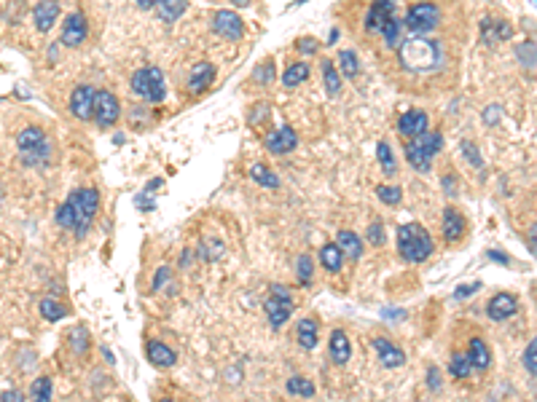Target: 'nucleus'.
I'll list each match as a JSON object with an SVG mask.
<instances>
[{"label": "nucleus", "mask_w": 537, "mask_h": 402, "mask_svg": "<svg viewBox=\"0 0 537 402\" xmlns=\"http://www.w3.org/2000/svg\"><path fill=\"white\" fill-rule=\"evenodd\" d=\"M296 274H298V282L304 284H312V276H314V260L309 257V255H301L298 257V263H296Z\"/></svg>", "instance_id": "nucleus-38"}, {"label": "nucleus", "mask_w": 537, "mask_h": 402, "mask_svg": "<svg viewBox=\"0 0 537 402\" xmlns=\"http://www.w3.org/2000/svg\"><path fill=\"white\" fill-rule=\"evenodd\" d=\"M468 359H470V365H473V370H489L491 365V354H489V346L486 341H481V338H473L470 346H468Z\"/></svg>", "instance_id": "nucleus-24"}, {"label": "nucleus", "mask_w": 537, "mask_h": 402, "mask_svg": "<svg viewBox=\"0 0 537 402\" xmlns=\"http://www.w3.org/2000/svg\"><path fill=\"white\" fill-rule=\"evenodd\" d=\"M86 35H89V22H86V16L76 11V14H67L65 19V25H62V46H67V48H76L86 41Z\"/></svg>", "instance_id": "nucleus-11"}, {"label": "nucleus", "mask_w": 537, "mask_h": 402, "mask_svg": "<svg viewBox=\"0 0 537 402\" xmlns=\"http://www.w3.org/2000/svg\"><path fill=\"white\" fill-rule=\"evenodd\" d=\"M526 244H529V250L537 255V223L529 228V234H526Z\"/></svg>", "instance_id": "nucleus-49"}, {"label": "nucleus", "mask_w": 537, "mask_h": 402, "mask_svg": "<svg viewBox=\"0 0 537 402\" xmlns=\"http://www.w3.org/2000/svg\"><path fill=\"white\" fill-rule=\"evenodd\" d=\"M263 309L269 314V325L274 330H279L293 314V293L282 284H272V293L263 303Z\"/></svg>", "instance_id": "nucleus-7"}, {"label": "nucleus", "mask_w": 537, "mask_h": 402, "mask_svg": "<svg viewBox=\"0 0 537 402\" xmlns=\"http://www.w3.org/2000/svg\"><path fill=\"white\" fill-rule=\"evenodd\" d=\"M70 341H73V349H76L78 354H86V349H89V333L84 325H76V330L70 333Z\"/></svg>", "instance_id": "nucleus-40"}, {"label": "nucleus", "mask_w": 537, "mask_h": 402, "mask_svg": "<svg viewBox=\"0 0 537 402\" xmlns=\"http://www.w3.org/2000/svg\"><path fill=\"white\" fill-rule=\"evenodd\" d=\"M121 116V105H119V97L113 91L100 89L97 97H94V119L100 126H113Z\"/></svg>", "instance_id": "nucleus-9"}, {"label": "nucleus", "mask_w": 537, "mask_h": 402, "mask_svg": "<svg viewBox=\"0 0 537 402\" xmlns=\"http://www.w3.org/2000/svg\"><path fill=\"white\" fill-rule=\"evenodd\" d=\"M376 196L382 199V204H387V207H395V204H400V188L398 185H384V182H379L376 185Z\"/></svg>", "instance_id": "nucleus-39"}, {"label": "nucleus", "mask_w": 537, "mask_h": 402, "mask_svg": "<svg viewBox=\"0 0 537 402\" xmlns=\"http://www.w3.org/2000/svg\"><path fill=\"white\" fill-rule=\"evenodd\" d=\"M400 25H403V22H400L398 16H395V19H392V22H390V25H387V27H384V30H382L384 41H387V43L392 46V48H398V41H400Z\"/></svg>", "instance_id": "nucleus-42"}, {"label": "nucleus", "mask_w": 537, "mask_h": 402, "mask_svg": "<svg viewBox=\"0 0 537 402\" xmlns=\"http://www.w3.org/2000/svg\"><path fill=\"white\" fill-rule=\"evenodd\" d=\"M57 16H60V6L57 3H38L35 8H32V19H35V27L41 32H48L54 27V22H57Z\"/></svg>", "instance_id": "nucleus-21"}, {"label": "nucleus", "mask_w": 537, "mask_h": 402, "mask_svg": "<svg viewBox=\"0 0 537 402\" xmlns=\"http://www.w3.org/2000/svg\"><path fill=\"white\" fill-rule=\"evenodd\" d=\"M510 25L508 22H491V19H486V22H481V35L489 41V43H497V41H503V38H510Z\"/></svg>", "instance_id": "nucleus-27"}, {"label": "nucleus", "mask_w": 537, "mask_h": 402, "mask_svg": "<svg viewBox=\"0 0 537 402\" xmlns=\"http://www.w3.org/2000/svg\"><path fill=\"white\" fill-rule=\"evenodd\" d=\"M427 123H430V119H427V113L425 110H406L403 116L398 119V129H400V134H406V137H419V134H425L427 132Z\"/></svg>", "instance_id": "nucleus-17"}, {"label": "nucleus", "mask_w": 537, "mask_h": 402, "mask_svg": "<svg viewBox=\"0 0 537 402\" xmlns=\"http://www.w3.org/2000/svg\"><path fill=\"white\" fill-rule=\"evenodd\" d=\"M296 145H298V134L293 132L291 126H279V129H274V132L266 137V148H269V153H274V156H285V153H291Z\"/></svg>", "instance_id": "nucleus-16"}, {"label": "nucleus", "mask_w": 537, "mask_h": 402, "mask_svg": "<svg viewBox=\"0 0 537 402\" xmlns=\"http://www.w3.org/2000/svg\"><path fill=\"white\" fill-rule=\"evenodd\" d=\"M398 253L409 263H422L432 255V239L419 223H406L398 228Z\"/></svg>", "instance_id": "nucleus-3"}, {"label": "nucleus", "mask_w": 537, "mask_h": 402, "mask_svg": "<svg viewBox=\"0 0 537 402\" xmlns=\"http://www.w3.org/2000/svg\"><path fill=\"white\" fill-rule=\"evenodd\" d=\"M400 62L411 73H432L444 65V48L438 41L411 35L409 41L400 43Z\"/></svg>", "instance_id": "nucleus-2"}, {"label": "nucleus", "mask_w": 537, "mask_h": 402, "mask_svg": "<svg viewBox=\"0 0 537 402\" xmlns=\"http://www.w3.org/2000/svg\"><path fill=\"white\" fill-rule=\"evenodd\" d=\"M322 81H325V89L331 97H336L338 91H341V73H338L336 67H333V62H322Z\"/></svg>", "instance_id": "nucleus-34"}, {"label": "nucleus", "mask_w": 537, "mask_h": 402, "mask_svg": "<svg viewBox=\"0 0 537 402\" xmlns=\"http://www.w3.org/2000/svg\"><path fill=\"white\" fill-rule=\"evenodd\" d=\"M486 255H489L491 260H497V263H503V266H508V263H510V257H508V255H503V253H497V250H489V253H486Z\"/></svg>", "instance_id": "nucleus-51"}, {"label": "nucleus", "mask_w": 537, "mask_h": 402, "mask_svg": "<svg viewBox=\"0 0 537 402\" xmlns=\"http://www.w3.org/2000/svg\"><path fill=\"white\" fill-rule=\"evenodd\" d=\"M145 357H148V362H151L154 368H172V365L178 362V354L161 341L145 343Z\"/></svg>", "instance_id": "nucleus-19"}, {"label": "nucleus", "mask_w": 537, "mask_h": 402, "mask_svg": "<svg viewBox=\"0 0 537 402\" xmlns=\"http://www.w3.org/2000/svg\"><path fill=\"white\" fill-rule=\"evenodd\" d=\"M94 97H97V91H94L89 83L76 86L73 94H70V113L81 121L94 119Z\"/></svg>", "instance_id": "nucleus-12"}, {"label": "nucleus", "mask_w": 537, "mask_h": 402, "mask_svg": "<svg viewBox=\"0 0 537 402\" xmlns=\"http://www.w3.org/2000/svg\"><path fill=\"white\" fill-rule=\"evenodd\" d=\"M449 370H451L454 378H468V375L473 373V365H470L468 354H451V359H449Z\"/></svg>", "instance_id": "nucleus-36"}, {"label": "nucleus", "mask_w": 537, "mask_h": 402, "mask_svg": "<svg viewBox=\"0 0 537 402\" xmlns=\"http://www.w3.org/2000/svg\"><path fill=\"white\" fill-rule=\"evenodd\" d=\"M524 368H526V373L529 375H535L537 378V335L529 341V346H526V351H524Z\"/></svg>", "instance_id": "nucleus-41"}, {"label": "nucleus", "mask_w": 537, "mask_h": 402, "mask_svg": "<svg viewBox=\"0 0 537 402\" xmlns=\"http://www.w3.org/2000/svg\"><path fill=\"white\" fill-rule=\"evenodd\" d=\"M369 241L371 244H376V247H382L384 244V225L382 223H371L369 225Z\"/></svg>", "instance_id": "nucleus-44"}, {"label": "nucleus", "mask_w": 537, "mask_h": 402, "mask_svg": "<svg viewBox=\"0 0 537 402\" xmlns=\"http://www.w3.org/2000/svg\"><path fill=\"white\" fill-rule=\"evenodd\" d=\"M427 387L432 391H438L441 389V375H438V368H430L427 370Z\"/></svg>", "instance_id": "nucleus-46"}, {"label": "nucleus", "mask_w": 537, "mask_h": 402, "mask_svg": "<svg viewBox=\"0 0 537 402\" xmlns=\"http://www.w3.org/2000/svg\"><path fill=\"white\" fill-rule=\"evenodd\" d=\"M213 81H215V65H210V62H199V65H194V67H191V75H188V89L194 91V94H199V91L207 89Z\"/></svg>", "instance_id": "nucleus-20"}, {"label": "nucleus", "mask_w": 537, "mask_h": 402, "mask_svg": "<svg viewBox=\"0 0 537 402\" xmlns=\"http://www.w3.org/2000/svg\"><path fill=\"white\" fill-rule=\"evenodd\" d=\"M441 148H444L441 132H425L406 142V159H409V164L414 166V169L427 172L430 166H432L435 153H441Z\"/></svg>", "instance_id": "nucleus-6"}, {"label": "nucleus", "mask_w": 537, "mask_h": 402, "mask_svg": "<svg viewBox=\"0 0 537 402\" xmlns=\"http://www.w3.org/2000/svg\"><path fill=\"white\" fill-rule=\"evenodd\" d=\"M16 148H19V156L27 166H44L51 161V142H48L46 132L38 126L22 129L16 137Z\"/></svg>", "instance_id": "nucleus-4"}, {"label": "nucleus", "mask_w": 537, "mask_h": 402, "mask_svg": "<svg viewBox=\"0 0 537 402\" xmlns=\"http://www.w3.org/2000/svg\"><path fill=\"white\" fill-rule=\"evenodd\" d=\"M0 196H3V191H0Z\"/></svg>", "instance_id": "nucleus-54"}, {"label": "nucleus", "mask_w": 537, "mask_h": 402, "mask_svg": "<svg viewBox=\"0 0 537 402\" xmlns=\"http://www.w3.org/2000/svg\"><path fill=\"white\" fill-rule=\"evenodd\" d=\"M338 73L347 75V78H354V75L360 73V62L354 57V51H350V48L338 51Z\"/></svg>", "instance_id": "nucleus-35"}, {"label": "nucleus", "mask_w": 537, "mask_h": 402, "mask_svg": "<svg viewBox=\"0 0 537 402\" xmlns=\"http://www.w3.org/2000/svg\"><path fill=\"white\" fill-rule=\"evenodd\" d=\"M129 86H132V94H138L140 100H145V102H161L167 97L164 73L154 65L135 70L132 78H129Z\"/></svg>", "instance_id": "nucleus-5"}, {"label": "nucleus", "mask_w": 537, "mask_h": 402, "mask_svg": "<svg viewBox=\"0 0 537 402\" xmlns=\"http://www.w3.org/2000/svg\"><path fill=\"white\" fill-rule=\"evenodd\" d=\"M307 78H309V65L307 62H293L291 67L285 70V75H282V83H285L288 89H293V86L304 83Z\"/></svg>", "instance_id": "nucleus-31"}, {"label": "nucleus", "mask_w": 537, "mask_h": 402, "mask_svg": "<svg viewBox=\"0 0 537 402\" xmlns=\"http://www.w3.org/2000/svg\"><path fill=\"white\" fill-rule=\"evenodd\" d=\"M185 6L183 0H159L156 3V11H159V16L164 19V22H175L178 16H183L185 14Z\"/></svg>", "instance_id": "nucleus-29"}, {"label": "nucleus", "mask_w": 537, "mask_h": 402, "mask_svg": "<svg viewBox=\"0 0 537 402\" xmlns=\"http://www.w3.org/2000/svg\"><path fill=\"white\" fill-rule=\"evenodd\" d=\"M336 247L341 250V255H344V257H350V260H357V257L363 255V239L357 236L354 231H338Z\"/></svg>", "instance_id": "nucleus-23"}, {"label": "nucleus", "mask_w": 537, "mask_h": 402, "mask_svg": "<svg viewBox=\"0 0 537 402\" xmlns=\"http://www.w3.org/2000/svg\"><path fill=\"white\" fill-rule=\"evenodd\" d=\"M285 389H288V394H293V397H314V384L309 381V378H304V375H291L288 378V384H285Z\"/></svg>", "instance_id": "nucleus-28"}, {"label": "nucleus", "mask_w": 537, "mask_h": 402, "mask_svg": "<svg viewBox=\"0 0 537 402\" xmlns=\"http://www.w3.org/2000/svg\"><path fill=\"white\" fill-rule=\"evenodd\" d=\"M516 311H519V300H516V295H510V293H500V295H494V298L486 303V316L494 319V322H505V319H510Z\"/></svg>", "instance_id": "nucleus-15"}, {"label": "nucleus", "mask_w": 537, "mask_h": 402, "mask_svg": "<svg viewBox=\"0 0 537 402\" xmlns=\"http://www.w3.org/2000/svg\"><path fill=\"white\" fill-rule=\"evenodd\" d=\"M465 234V217L462 212H457L454 207L444 209V239L446 241H457Z\"/></svg>", "instance_id": "nucleus-22"}, {"label": "nucleus", "mask_w": 537, "mask_h": 402, "mask_svg": "<svg viewBox=\"0 0 537 402\" xmlns=\"http://www.w3.org/2000/svg\"><path fill=\"white\" fill-rule=\"evenodd\" d=\"M298 51H301V54H314V51H317V41H314V38H301V41H298Z\"/></svg>", "instance_id": "nucleus-45"}, {"label": "nucleus", "mask_w": 537, "mask_h": 402, "mask_svg": "<svg viewBox=\"0 0 537 402\" xmlns=\"http://www.w3.org/2000/svg\"><path fill=\"white\" fill-rule=\"evenodd\" d=\"M320 260H322V266H325V271H331V274L341 271V266H344V255H341V250H338L333 241L320 247Z\"/></svg>", "instance_id": "nucleus-26"}, {"label": "nucleus", "mask_w": 537, "mask_h": 402, "mask_svg": "<svg viewBox=\"0 0 537 402\" xmlns=\"http://www.w3.org/2000/svg\"><path fill=\"white\" fill-rule=\"evenodd\" d=\"M398 16V6L392 0H379V3H371L369 16H366V27L369 30L382 32L392 19Z\"/></svg>", "instance_id": "nucleus-14"}, {"label": "nucleus", "mask_w": 537, "mask_h": 402, "mask_svg": "<svg viewBox=\"0 0 537 402\" xmlns=\"http://www.w3.org/2000/svg\"><path fill=\"white\" fill-rule=\"evenodd\" d=\"M250 177L256 180L263 188H279V177L269 169L266 164H253L250 166Z\"/></svg>", "instance_id": "nucleus-32"}, {"label": "nucleus", "mask_w": 537, "mask_h": 402, "mask_svg": "<svg viewBox=\"0 0 537 402\" xmlns=\"http://www.w3.org/2000/svg\"><path fill=\"white\" fill-rule=\"evenodd\" d=\"M213 30L218 32V35H223L226 41H239V38L245 35V22H242V16L237 14V11L220 8V11H215L213 16Z\"/></svg>", "instance_id": "nucleus-10"}, {"label": "nucleus", "mask_w": 537, "mask_h": 402, "mask_svg": "<svg viewBox=\"0 0 537 402\" xmlns=\"http://www.w3.org/2000/svg\"><path fill=\"white\" fill-rule=\"evenodd\" d=\"M38 309H41V316H44L46 322H60V319L67 316V309H65L57 298H44L38 303Z\"/></svg>", "instance_id": "nucleus-30"}, {"label": "nucleus", "mask_w": 537, "mask_h": 402, "mask_svg": "<svg viewBox=\"0 0 537 402\" xmlns=\"http://www.w3.org/2000/svg\"><path fill=\"white\" fill-rule=\"evenodd\" d=\"M497 116H500V107H497V105H491L489 110H486V123H494Z\"/></svg>", "instance_id": "nucleus-52"}, {"label": "nucleus", "mask_w": 537, "mask_h": 402, "mask_svg": "<svg viewBox=\"0 0 537 402\" xmlns=\"http://www.w3.org/2000/svg\"><path fill=\"white\" fill-rule=\"evenodd\" d=\"M100 209V194L94 188H78L67 196L57 209V223L67 231H76L78 236L89 231L94 215Z\"/></svg>", "instance_id": "nucleus-1"}, {"label": "nucleus", "mask_w": 537, "mask_h": 402, "mask_svg": "<svg viewBox=\"0 0 537 402\" xmlns=\"http://www.w3.org/2000/svg\"><path fill=\"white\" fill-rule=\"evenodd\" d=\"M167 279H169V268H159V271H156V282H154V290H159V287H161V284L167 282Z\"/></svg>", "instance_id": "nucleus-50"}, {"label": "nucleus", "mask_w": 537, "mask_h": 402, "mask_svg": "<svg viewBox=\"0 0 537 402\" xmlns=\"http://www.w3.org/2000/svg\"><path fill=\"white\" fill-rule=\"evenodd\" d=\"M328 354L333 359V365H347V362H350V357H352V343H350V335H347L344 330H333V333H331Z\"/></svg>", "instance_id": "nucleus-18"}, {"label": "nucleus", "mask_w": 537, "mask_h": 402, "mask_svg": "<svg viewBox=\"0 0 537 402\" xmlns=\"http://www.w3.org/2000/svg\"><path fill=\"white\" fill-rule=\"evenodd\" d=\"M478 287H481L478 282L468 284V287H457V293H454V295H457V298H468V295H473V293H476Z\"/></svg>", "instance_id": "nucleus-48"}, {"label": "nucleus", "mask_w": 537, "mask_h": 402, "mask_svg": "<svg viewBox=\"0 0 537 402\" xmlns=\"http://www.w3.org/2000/svg\"><path fill=\"white\" fill-rule=\"evenodd\" d=\"M54 384H51V378L48 375H41V378H35L30 387V400L32 402H51V391H54Z\"/></svg>", "instance_id": "nucleus-33"}, {"label": "nucleus", "mask_w": 537, "mask_h": 402, "mask_svg": "<svg viewBox=\"0 0 537 402\" xmlns=\"http://www.w3.org/2000/svg\"><path fill=\"white\" fill-rule=\"evenodd\" d=\"M376 156H379V164H382L384 175H392V172L398 169V164H395V156H392V150H390V145H387L384 140L376 145Z\"/></svg>", "instance_id": "nucleus-37"}, {"label": "nucleus", "mask_w": 537, "mask_h": 402, "mask_svg": "<svg viewBox=\"0 0 537 402\" xmlns=\"http://www.w3.org/2000/svg\"><path fill=\"white\" fill-rule=\"evenodd\" d=\"M438 22H441V8L435 3H414L406 11V19H403V25L419 38H425V32L435 30Z\"/></svg>", "instance_id": "nucleus-8"}, {"label": "nucleus", "mask_w": 537, "mask_h": 402, "mask_svg": "<svg viewBox=\"0 0 537 402\" xmlns=\"http://www.w3.org/2000/svg\"><path fill=\"white\" fill-rule=\"evenodd\" d=\"M460 148H462V153H465V156H468V161H470V164H473V166H478V169H481V166H484V159H481V156H478V148H476V145H473V142H470V140H465V142H462Z\"/></svg>", "instance_id": "nucleus-43"}, {"label": "nucleus", "mask_w": 537, "mask_h": 402, "mask_svg": "<svg viewBox=\"0 0 537 402\" xmlns=\"http://www.w3.org/2000/svg\"><path fill=\"white\" fill-rule=\"evenodd\" d=\"M317 330H320V325H317L314 319H301V322H298L296 338H298V343H301V349L312 351V349L317 346Z\"/></svg>", "instance_id": "nucleus-25"}, {"label": "nucleus", "mask_w": 537, "mask_h": 402, "mask_svg": "<svg viewBox=\"0 0 537 402\" xmlns=\"http://www.w3.org/2000/svg\"><path fill=\"white\" fill-rule=\"evenodd\" d=\"M371 346H373L376 357H379V362H382V368H387V370H395V368H403V365H406L403 349L395 346L390 338H373Z\"/></svg>", "instance_id": "nucleus-13"}, {"label": "nucleus", "mask_w": 537, "mask_h": 402, "mask_svg": "<svg viewBox=\"0 0 537 402\" xmlns=\"http://www.w3.org/2000/svg\"><path fill=\"white\" fill-rule=\"evenodd\" d=\"M0 402H25V394L16 391V389H8V391L0 394Z\"/></svg>", "instance_id": "nucleus-47"}, {"label": "nucleus", "mask_w": 537, "mask_h": 402, "mask_svg": "<svg viewBox=\"0 0 537 402\" xmlns=\"http://www.w3.org/2000/svg\"><path fill=\"white\" fill-rule=\"evenodd\" d=\"M161 402H175V400H169V397H164V400H161Z\"/></svg>", "instance_id": "nucleus-53"}]
</instances>
